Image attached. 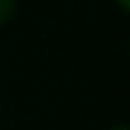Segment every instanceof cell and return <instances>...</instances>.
Segmentation results:
<instances>
[{
	"instance_id": "7a4b0ae2",
	"label": "cell",
	"mask_w": 130,
	"mask_h": 130,
	"mask_svg": "<svg viewBox=\"0 0 130 130\" xmlns=\"http://www.w3.org/2000/svg\"><path fill=\"white\" fill-rule=\"evenodd\" d=\"M115 3H117V8H120L122 13H127V10H130V0H115Z\"/></svg>"
},
{
	"instance_id": "3957f363",
	"label": "cell",
	"mask_w": 130,
	"mask_h": 130,
	"mask_svg": "<svg viewBox=\"0 0 130 130\" xmlns=\"http://www.w3.org/2000/svg\"><path fill=\"white\" fill-rule=\"evenodd\" d=\"M110 130H127V125H112Z\"/></svg>"
},
{
	"instance_id": "6da1fadb",
	"label": "cell",
	"mask_w": 130,
	"mask_h": 130,
	"mask_svg": "<svg viewBox=\"0 0 130 130\" xmlns=\"http://www.w3.org/2000/svg\"><path fill=\"white\" fill-rule=\"evenodd\" d=\"M15 8H18V3H15V0H0V28H3V26H8V23L13 21Z\"/></svg>"
}]
</instances>
